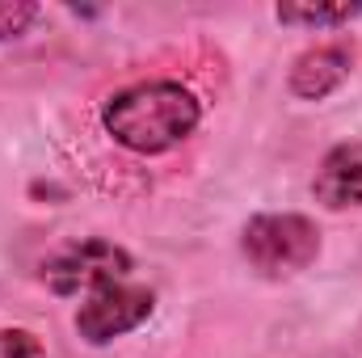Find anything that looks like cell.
<instances>
[{"instance_id":"6da1fadb","label":"cell","mask_w":362,"mask_h":358,"mask_svg":"<svg viewBox=\"0 0 362 358\" xmlns=\"http://www.w3.org/2000/svg\"><path fill=\"white\" fill-rule=\"evenodd\" d=\"M198 118H202L198 97L177 81H144L114 93L101 105V122L114 135V144L139 156H160L185 144L198 131Z\"/></svg>"},{"instance_id":"7a4b0ae2","label":"cell","mask_w":362,"mask_h":358,"mask_svg":"<svg viewBox=\"0 0 362 358\" xmlns=\"http://www.w3.org/2000/svg\"><path fill=\"white\" fill-rule=\"evenodd\" d=\"M240 249L257 274L286 278V274H299L316 262L320 232L308 215H253L245 224Z\"/></svg>"},{"instance_id":"3957f363","label":"cell","mask_w":362,"mask_h":358,"mask_svg":"<svg viewBox=\"0 0 362 358\" xmlns=\"http://www.w3.org/2000/svg\"><path fill=\"white\" fill-rule=\"evenodd\" d=\"M152 304H156L152 291L139 287L131 274L127 278H105V282L89 287V299L76 312V333L89 346H105V342L139 329L152 316Z\"/></svg>"},{"instance_id":"277c9868","label":"cell","mask_w":362,"mask_h":358,"mask_svg":"<svg viewBox=\"0 0 362 358\" xmlns=\"http://www.w3.org/2000/svg\"><path fill=\"white\" fill-rule=\"evenodd\" d=\"M127 274H131V258L118 245H110V241H85V245L64 249L47 266V282L59 295H76V291H89V287L105 282V278H127Z\"/></svg>"},{"instance_id":"5b68a950","label":"cell","mask_w":362,"mask_h":358,"mask_svg":"<svg viewBox=\"0 0 362 358\" xmlns=\"http://www.w3.org/2000/svg\"><path fill=\"white\" fill-rule=\"evenodd\" d=\"M350 64H354V51L346 42L312 47L291 68V93L295 97H308V101H320V97H329V93L350 76Z\"/></svg>"},{"instance_id":"8992f818","label":"cell","mask_w":362,"mask_h":358,"mask_svg":"<svg viewBox=\"0 0 362 358\" xmlns=\"http://www.w3.org/2000/svg\"><path fill=\"white\" fill-rule=\"evenodd\" d=\"M316 198L333 211H346V207H362V144H337L312 181Z\"/></svg>"},{"instance_id":"52a82bcc","label":"cell","mask_w":362,"mask_h":358,"mask_svg":"<svg viewBox=\"0 0 362 358\" xmlns=\"http://www.w3.org/2000/svg\"><path fill=\"white\" fill-rule=\"evenodd\" d=\"M358 13H362V4H333V8H325V4H316V8L278 4V8H274V17L286 21V25H346V21H354Z\"/></svg>"},{"instance_id":"ba28073f","label":"cell","mask_w":362,"mask_h":358,"mask_svg":"<svg viewBox=\"0 0 362 358\" xmlns=\"http://www.w3.org/2000/svg\"><path fill=\"white\" fill-rule=\"evenodd\" d=\"M34 17H38V4H25V0H0V42H4V38H17Z\"/></svg>"},{"instance_id":"9c48e42d","label":"cell","mask_w":362,"mask_h":358,"mask_svg":"<svg viewBox=\"0 0 362 358\" xmlns=\"http://www.w3.org/2000/svg\"><path fill=\"white\" fill-rule=\"evenodd\" d=\"M0 358H42V342L30 329H0Z\"/></svg>"}]
</instances>
